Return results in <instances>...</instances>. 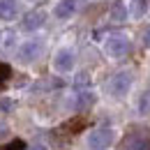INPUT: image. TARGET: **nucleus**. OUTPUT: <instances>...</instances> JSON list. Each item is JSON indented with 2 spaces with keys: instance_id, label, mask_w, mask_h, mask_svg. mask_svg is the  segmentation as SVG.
<instances>
[{
  "instance_id": "obj_1",
  "label": "nucleus",
  "mask_w": 150,
  "mask_h": 150,
  "mask_svg": "<svg viewBox=\"0 0 150 150\" xmlns=\"http://www.w3.org/2000/svg\"><path fill=\"white\" fill-rule=\"evenodd\" d=\"M129 49H132V44L125 35H111L104 42V51H106V56H111V58H125L129 53Z\"/></svg>"
},
{
  "instance_id": "obj_2",
  "label": "nucleus",
  "mask_w": 150,
  "mask_h": 150,
  "mask_svg": "<svg viewBox=\"0 0 150 150\" xmlns=\"http://www.w3.org/2000/svg\"><path fill=\"white\" fill-rule=\"evenodd\" d=\"M132 88V74L129 72H118V74L111 76V81H109V93L113 97H122V95H127Z\"/></svg>"
},
{
  "instance_id": "obj_3",
  "label": "nucleus",
  "mask_w": 150,
  "mask_h": 150,
  "mask_svg": "<svg viewBox=\"0 0 150 150\" xmlns=\"http://www.w3.org/2000/svg\"><path fill=\"white\" fill-rule=\"evenodd\" d=\"M111 143H113V132L109 127H99V129L90 132V136H88V146L93 150H104Z\"/></svg>"
},
{
  "instance_id": "obj_4",
  "label": "nucleus",
  "mask_w": 150,
  "mask_h": 150,
  "mask_svg": "<svg viewBox=\"0 0 150 150\" xmlns=\"http://www.w3.org/2000/svg\"><path fill=\"white\" fill-rule=\"evenodd\" d=\"M42 49H44V44H42L39 39H30V42L21 44L19 60H21V62H25V65H30V62H35V60L42 56Z\"/></svg>"
},
{
  "instance_id": "obj_5",
  "label": "nucleus",
  "mask_w": 150,
  "mask_h": 150,
  "mask_svg": "<svg viewBox=\"0 0 150 150\" xmlns=\"http://www.w3.org/2000/svg\"><path fill=\"white\" fill-rule=\"evenodd\" d=\"M125 150H150V132H134L125 139Z\"/></svg>"
},
{
  "instance_id": "obj_6",
  "label": "nucleus",
  "mask_w": 150,
  "mask_h": 150,
  "mask_svg": "<svg viewBox=\"0 0 150 150\" xmlns=\"http://www.w3.org/2000/svg\"><path fill=\"white\" fill-rule=\"evenodd\" d=\"M74 51L72 49H60L53 58V67H56L58 72H72L74 69Z\"/></svg>"
},
{
  "instance_id": "obj_7",
  "label": "nucleus",
  "mask_w": 150,
  "mask_h": 150,
  "mask_svg": "<svg viewBox=\"0 0 150 150\" xmlns=\"http://www.w3.org/2000/svg\"><path fill=\"white\" fill-rule=\"evenodd\" d=\"M44 21H46V14L42 9H33V12H28L23 16V28L25 30H37V28L44 25Z\"/></svg>"
},
{
  "instance_id": "obj_8",
  "label": "nucleus",
  "mask_w": 150,
  "mask_h": 150,
  "mask_svg": "<svg viewBox=\"0 0 150 150\" xmlns=\"http://www.w3.org/2000/svg\"><path fill=\"white\" fill-rule=\"evenodd\" d=\"M76 9H79V2L76 0H60L56 5V16L58 19H69V16H74Z\"/></svg>"
},
{
  "instance_id": "obj_9",
  "label": "nucleus",
  "mask_w": 150,
  "mask_h": 150,
  "mask_svg": "<svg viewBox=\"0 0 150 150\" xmlns=\"http://www.w3.org/2000/svg\"><path fill=\"white\" fill-rule=\"evenodd\" d=\"M16 16H19L16 0H0V19L2 21H14Z\"/></svg>"
},
{
  "instance_id": "obj_10",
  "label": "nucleus",
  "mask_w": 150,
  "mask_h": 150,
  "mask_svg": "<svg viewBox=\"0 0 150 150\" xmlns=\"http://www.w3.org/2000/svg\"><path fill=\"white\" fill-rule=\"evenodd\" d=\"M129 14L134 19H143L148 14V0H132L129 2Z\"/></svg>"
},
{
  "instance_id": "obj_11",
  "label": "nucleus",
  "mask_w": 150,
  "mask_h": 150,
  "mask_svg": "<svg viewBox=\"0 0 150 150\" xmlns=\"http://www.w3.org/2000/svg\"><path fill=\"white\" fill-rule=\"evenodd\" d=\"M127 14H129V9H127L125 2H115V5L111 7V19L113 21H125Z\"/></svg>"
},
{
  "instance_id": "obj_12",
  "label": "nucleus",
  "mask_w": 150,
  "mask_h": 150,
  "mask_svg": "<svg viewBox=\"0 0 150 150\" xmlns=\"http://www.w3.org/2000/svg\"><path fill=\"white\" fill-rule=\"evenodd\" d=\"M139 113L141 115H150V90L141 95V99H139Z\"/></svg>"
},
{
  "instance_id": "obj_13",
  "label": "nucleus",
  "mask_w": 150,
  "mask_h": 150,
  "mask_svg": "<svg viewBox=\"0 0 150 150\" xmlns=\"http://www.w3.org/2000/svg\"><path fill=\"white\" fill-rule=\"evenodd\" d=\"M93 102H95V95H93V93H81V95H79L76 106H79V109H86V106H90Z\"/></svg>"
},
{
  "instance_id": "obj_14",
  "label": "nucleus",
  "mask_w": 150,
  "mask_h": 150,
  "mask_svg": "<svg viewBox=\"0 0 150 150\" xmlns=\"http://www.w3.org/2000/svg\"><path fill=\"white\" fill-rule=\"evenodd\" d=\"M7 79H9V67H7V65H0V86H2Z\"/></svg>"
},
{
  "instance_id": "obj_15",
  "label": "nucleus",
  "mask_w": 150,
  "mask_h": 150,
  "mask_svg": "<svg viewBox=\"0 0 150 150\" xmlns=\"http://www.w3.org/2000/svg\"><path fill=\"white\" fill-rule=\"evenodd\" d=\"M5 150H25V146H23V141H19V139H16V141H12V143H9Z\"/></svg>"
},
{
  "instance_id": "obj_16",
  "label": "nucleus",
  "mask_w": 150,
  "mask_h": 150,
  "mask_svg": "<svg viewBox=\"0 0 150 150\" xmlns=\"http://www.w3.org/2000/svg\"><path fill=\"white\" fill-rule=\"evenodd\" d=\"M143 44H146V46H150V28L146 30V35H143Z\"/></svg>"
},
{
  "instance_id": "obj_17",
  "label": "nucleus",
  "mask_w": 150,
  "mask_h": 150,
  "mask_svg": "<svg viewBox=\"0 0 150 150\" xmlns=\"http://www.w3.org/2000/svg\"><path fill=\"white\" fill-rule=\"evenodd\" d=\"M28 150H46V146H42V143H37V146H30Z\"/></svg>"
},
{
  "instance_id": "obj_18",
  "label": "nucleus",
  "mask_w": 150,
  "mask_h": 150,
  "mask_svg": "<svg viewBox=\"0 0 150 150\" xmlns=\"http://www.w3.org/2000/svg\"><path fill=\"white\" fill-rule=\"evenodd\" d=\"M28 2H35V0H28Z\"/></svg>"
}]
</instances>
